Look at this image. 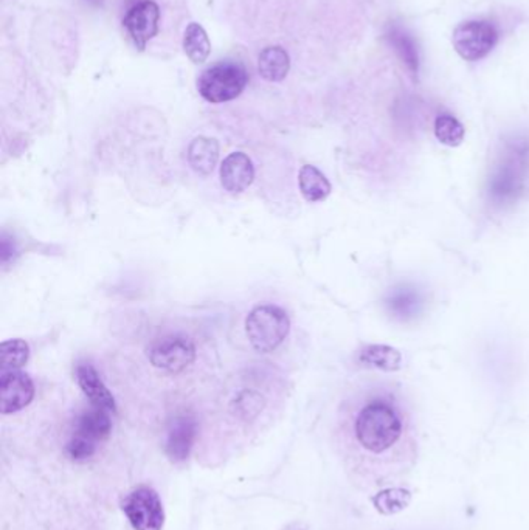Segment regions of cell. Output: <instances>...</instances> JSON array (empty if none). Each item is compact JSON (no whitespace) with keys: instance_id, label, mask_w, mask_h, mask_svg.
<instances>
[{"instance_id":"1","label":"cell","mask_w":529,"mask_h":530,"mask_svg":"<svg viewBox=\"0 0 529 530\" xmlns=\"http://www.w3.org/2000/svg\"><path fill=\"white\" fill-rule=\"evenodd\" d=\"M353 437L368 461L374 485L389 487L410 474L418 459V433L398 383L385 380L369 388L354 413Z\"/></svg>"},{"instance_id":"2","label":"cell","mask_w":529,"mask_h":530,"mask_svg":"<svg viewBox=\"0 0 529 530\" xmlns=\"http://www.w3.org/2000/svg\"><path fill=\"white\" fill-rule=\"evenodd\" d=\"M528 172V149L524 145L509 148L489 178V196L497 205L513 202L524 193Z\"/></svg>"},{"instance_id":"3","label":"cell","mask_w":529,"mask_h":530,"mask_svg":"<svg viewBox=\"0 0 529 530\" xmlns=\"http://www.w3.org/2000/svg\"><path fill=\"white\" fill-rule=\"evenodd\" d=\"M247 337L254 351L272 352L285 341L291 331V320L278 306L263 304L254 307L245 321Z\"/></svg>"},{"instance_id":"4","label":"cell","mask_w":529,"mask_h":530,"mask_svg":"<svg viewBox=\"0 0 529 530\" xmlns=\"http://www.w3.org/2000/svg\"><path fill=\"white\" fill-rule=\"evenodd\" d=\"M247 83L249 75L243 64L223 61L203 70L198 79V90L208 103L219 105L238 98Z\"/></svg>"},{"instance_id":"5","label":"cell","mask_w":529,"mask_h":530,"mask_svg":"<svg viewBox=\"0 0 529 530\" xmlns=\"http://www.w3.org/2000/svg\"><path fill=\"white\" fill-rule=\"evenodd\" d=\"M112 430L109 411L92 405V408L84 411L83 414L75 422L73 434L68 441V458L73 461H84L94 456L97 445L104 439H108Z\"/></svg>"},{"instance_id":"6","label":"cell","mask_w":529,"mask_h":530,"mask_svg":"<svg viewBox=\"0 0 529 530\" xmlns=\"http://www.w3.org/2000/svg\"><path fill=\"white\" fill-rule=\"evenodd\" d=\"M498 42L497 28L489 21H466L453 30L451 44L455 52L469 63H477L493 52Z\"/></svg>"},{"instance_id":"7","label":"cell","mask_w":529,"mask_h":530,"mask_svg":"<svg viewBox=\"0 0 529 530\" xmlns=\"http://www.w3.org/2000/svg\"><path fill=\"white\" fill-rule=\"evenodd\" d=\"M148 357L157 370L179 374L196 359V346L185 335H166L150 344Z\"/></svg>"},{"instance_id":"8","label":"cell","mask_w":529,"mask_h":530,"mask_svg":"<svg viewBox=\"0 0 529 530\" xmlns=\"http://www.w3.org/2000/svg\"><path fill=\"white\" fill-rule=\"evenodd\" d=\"M125 512L134 530H161L165 525V512L156 490L139 487L123 501Z\"/></svg>"},{"instance_id":"9","label":"cell","mask_w":529,"mask_h":530,"mask_svg":"<svg viewBox=\"0 0 529 530\" xmlns=\"http://www.w3.org/2000/svg\"><path fill=\"white\" fill-rule=\"evenodd\" d=\"M161 21V8L152 0H141L130 6L123 19L126 32L139 50H145L146 44L157 36Z\"/></svg>"},{"instance_id":"10","label":"cell","mask_w":529,"mask_h":530,"mask_svg":"<svg viewBox=\"0 0 529 530\" xmlns=\"http://www.w3.org/2000/svg\"><path fill=\"white\" fill-rule=\"evenodd\" d=\"M35 399V385L30 375L21 371L2 372L0 380V411L11 414L26 408Z\"/></svg>"},{"instance_id":"11","label":"cell","mask_w":529,"mask_h":530,"mask_svg":"<svg viewBox=\"0 0 529 530\" xmlns=\"http://www.w3.org/2000/svg\"><path fill=\"white\" fill-rule=\"evenodd\" d=\"M198 436V422L190 414H179L172 419L166 436V454L172 463H182L190 456L192 443Z\"/></svg>"},{"instance_id":"12","label":"cell","mask_w":529,"mask_h":530,"mask_svg":"<svg viewBox=\"0 0 529 530\" xmlns=\"http://www.w3.org/2000/svg\"><path fill=\"white\" fill-rule=\"evenodd\" d=\"M424 304H426V300L422 291L410 284L393 287L385 298L387 311L398 321H411L420 317L424 311Z\"/></svg>"},{"instance_id":"13","label":"cell","mask_w":529,"mask_h":530,"mask_svg":"<svg viewBox=\"0 0 529 530\" xmlns=\"http://www.w3.org/2000/svg\"><path fill=\"white\" fill-rule=\"evenodd\" d=\"M254 178V163L244 152L230 154L221 165V183L230 194H241Z\"/></svg>"},{"instance_id":"14","label":"cell","mask_w":529,"mask_h":530,"mask_svg":"<svg viewBox=\"0 0 529 530\" xmlns=\"http://www.w3.org/2000/svg\"><path fill=\"white\" fill-rule=\"evenodd\" d=\"M77 382L84 394L94 406L103 408L109 413H117L114 395L106 388L103 380L92 364L81 363L77 368Z\"/></svg>"},{"instance_id":"15","label":"cell","mask_w":529,"mask_h":530,"mask_svg":"<svg viewBox=\"0 0 529 530\" xmlns=\"http://www.w3.org/2000/svg\"><path fill=\"white\" fill-rule=\"evenodd\" d=\"M385 37L389 41V47L393 48L396 56L399 57L400 63L404 64L407 72L415 78L420 73V50L416 44L415 37L410 33L399 25H389L385 33Z\"/></svg>"},{"instance_id":"16","label":"cell","mask_w":529,"mask_h":530,"mask_svg":"<svg viewBox=\"0 0 529 530\" xmlns=\"http://www.w3.org/2000/svg\"><path fill=\"white\" fill-rule=\"evenodd\" d=\"M188 163L192 171L208 176L214 171L219 160V143L214 138L198 137L188 146Z\"/></svg>"},{"instance_id":"17","label":"cell","mask_w":529,"mask_h":530,"mask_svg":"<svg viewBox=\"0 0 529 530\" xmlns=\"http://www.w3.org/2000/svg\"><path fill=\"white\" fill-rule=\"evenodd\" d=\"M291 70V57L285 48L267 47L258 57V72L269 83H280Z\"/></svg>"},{"instance_id":"18","label":"cell","mask_w":529,"mask_h":530,"mask_svg":"<svg viewBox=\"0 0 529 530\" xmlns=\"http://www.w3.org/2000/svg\"><path fill=\"white\" fill-rule=\"evenodd\" d=\"M298 185L303 198L307 202H322L331 194V183L320 169L312 165H305L300 169Z\"/></svg>"},{"instance_id":"19","label":"cell","mask_w":529,"mask_h":530,"mask_svg":"<svg viewBox=\"0 0 529 530\" xmlns=\"http://www.w3.org/2000/svg\"><path fill=\"white\" fill-rule=\"evenodd\" d=\"M358 360H360V363L367 364L369 368L391 372V371L399 370L402 355H400L399 351L389 348V346L371 344L360 352Z\"/></svg>"},{"instance_id":"20","label":"cell","mask_w":529,"mask_h":530,"mask_svg":"<svg viewBox=\"0 0 529 530\" xmlns=\"http://www.w3.org/2000/svg\"><path fill=\"white\" fill-rule=\"evenodd\" d=\"M183 50L194 64H203L212 53V44L202 26L192 22L183 35Z\"/></svg>"},{"instance_id":"21","label":"cell","mask_w":529,"mask_h":530,"mask_svg":"<svg viewBox=\"0 0 529 530\" xmlns=\"http://www.w3.org/2000/svg\"><path fill=\"white\" fill-rule=\"evenodd\" d=\"M30 357V348L24 340L15 338V340H6L0 346V368L2 372H10V371H19L26 363Z\"/></svg>"},{"instance_id":"22","label":"cell","mask_w":529,"mask_h":530,"mask_svg":"<svg viewBox=\"0 0 529 530\" xmlns=\"http://www.w3.org/2000/svg\"><path fill=\"white\" fill-rule=\"evenodd\" d=\"M435 137L436 140L442 145L457 148L464 141L466 130L460 121L451 117V115H440L435 120Z\"/></svg>"},{"instance_id":"23","label":"cell","mask_w":529,"mask_h":530,"mask_svg":"<svg viewBox=\"0 0 529 530\" xmlns=\"http://www.w3.org/2000/svg\"><path fill=\"white\" fill-rule=\"evenodd\" d=\"M236 405H238V410L241 414H244V416H256L263 410L264 401H263L261 395L254 394V392H244V394L239 397Z\"/></svg>"}]
</instances>
